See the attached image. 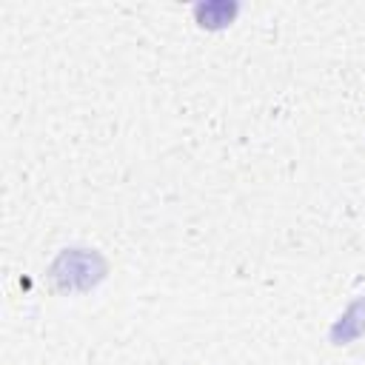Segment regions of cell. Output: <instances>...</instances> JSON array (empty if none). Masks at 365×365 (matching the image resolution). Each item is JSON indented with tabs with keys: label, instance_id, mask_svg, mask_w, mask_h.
I'll return each mask as SVG.
<instances>
[{
	"label": "cell",
	"instance_id": "cell-2",
	"mask_svg": "<svg viewBox=\"0 0 365 365\" xmlns=\"http://www.w3.org/2000/svg\"><path fill=\"white\" fill-rule=\"evenodd\" d=\"M362 334H365V297L351 302L348 311L331 325V342L334 345H348Z\"/></svg>",
	"mask_w": 365,
	"mask_h": 365
},
{
	"label": "cell",
	"instance_id": "cell-1",
	"mask_svg": "<svg viewBox=\"0 0 365 365\" xmlns=\"http://www.w3.org/2000/svg\"><path fill=\"white\" fill-rule=\"evenodd\" d=\"M108 265L106 259L97 254V251H86V248H71V251H63L54 265H51V279L60 285V288H68V291H86L91 285H97L103 277H106Z\"/></svg>",
	"mask_w": 365,
	"mask_h": 365
},
{
	"label": "cell",
	"instance_id": "cell-3",
	"mask_svg": "<svg viewBox=\"0 0 365 365\" xmlns=\"http://www.w3.org/2000/svg\"><path fill=\"white\" fill-rule=\"evenodd\" d=\"M237 3H225V0H211V3H197L194 6V17L202 29H222L237 17Z\"/></svg>",
	"mask_w": 365,
	"mask_h": 365
}]
</instances>
